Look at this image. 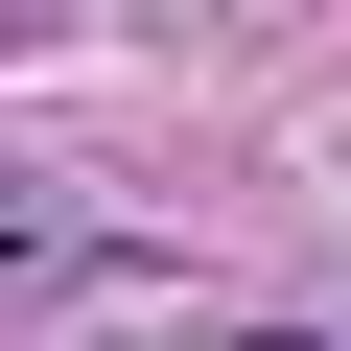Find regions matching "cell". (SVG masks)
<instances>
[{
	"mask_svg": "<svg viewBox=\"0 0 351 351\" xmlns=\"http://www.w3.org/2000/svg\"><path fill=\"white\" fill-rule=\"evenodd\" d=\"M47 281H117V258H94V234H71L47 188H0V304H47Z\"/></svg>",
	"mask_w": 351,
	"mask_h": 351,
	"instance_id": "obj_1",
	"label": "cell"
}]
</instances>
